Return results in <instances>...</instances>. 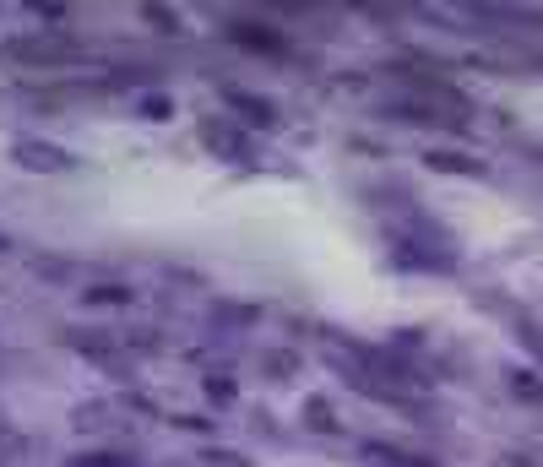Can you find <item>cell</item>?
Wrapping results in <instances>:
<instances>
[{
    "mask_svg": "<svg viewBox=\"0 0 543 467\" xmlns=\"http://www.w3.org/2000/svg\"><path fill=\"white\" fill-rule=\"evenodd\" d=\"M16 158H22L27 169H65V158H60L54 147H38V141H22V147H16Z\"/></svg>",
    "mask_w": 543,
    "mask_h": 467,
    "instance_id": "6da1fadb",
    "label": "cell"
},
{
    "mask_svg": "<svg viewBox=\"0 0 543 467\" xmlns=\"http://www.w3.org/2000/svg\"><path fill=\"white\" fill-rule=\"evenodd\" d=\"M430 169H451V174H484L479 158H451V152H430Z\"/></svg>",
    "mask_w": 543,
    "mask_h": 467,
    "instance_id": "7a4b0ae2",
    "label": "cell"
},
{
    "mask_svg": "<svg viewBox=\"0 0 543 467\" xmlns=\"http://www.w3.org/2000/svg\"><path fill=\"white\" fill-rule=\"evenodd\" d=\"M370 462L375 467H430V462H413L408 452H386V446H370Z\"/></svg>",
    "mask_w": 543,
    "mask_h": 467,
    "instance_id": "3957f363",
    "label": "cell"
},
{
    "mask_svg": "<svg viewBox=\"0 0 543 467\" xmlns=\"http://www.w3.org/2000/svg\"><path fill=\"white\" fill-rule=\"evenodd\" d=\"M71 467H125V462H109V457H87V462H71Z\"/></svg>",
    "mask_w": 543,
    "mask_h": 467,
    "instance_id": "277c9868",
    "label": "cell"
}]
</instances>
